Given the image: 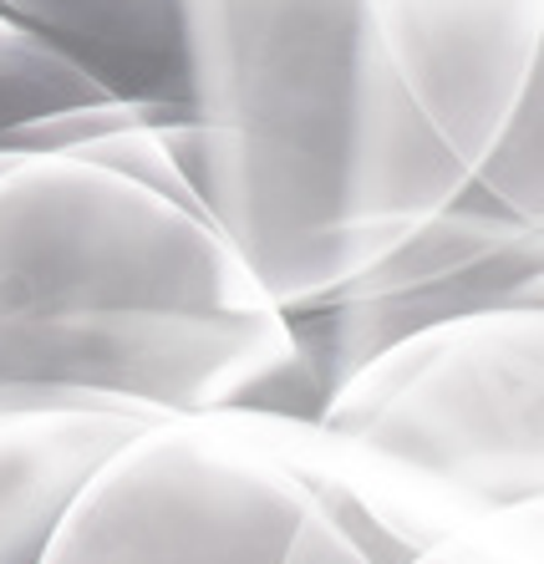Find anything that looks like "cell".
I'll use <instances>...</instances> for the list:
<instances>
[{
  "label": "cell",
  "mask_w": 544,
  "mask_h": 564,
  "mask_svg": "<svg viewBox=\"0 0 544 564\" xmlns=\"http://www.w3.org/2000/svg\"><path fill=\"white\" fill-rule=\"evenodd\" d=\"M163 143L280 311L357 275L468 184L407 107L367 0H173Z\"/></svg>",
  "instance_id": "obj_1"
},
{
  "label": "cell",
  "mask_w": 544,
  "mask_h": 564,
  "mask_svg": "<svg viewBox=\"0 0 544 564\" xmlns=\"http://www.w3.org/2000/svg\"><path fill=\"white\" fill-rule=\"evenodd\" d=\"M0 381L316 417L291 321L219 219L72 148H0Z\"/></svg>",
  "instance_id": "obj_2"
},
{
  "label": "cell",
  "mask_w": 544,
  "mask_h": 564,
  "mask_svg": "<svg viewBox=\"0 0 544 564\" xmlns=\"http://www.w3.org/2000/svg\"><path fill=\"white\" fill-rule=\"evenodd\" d=\"M270 437L265 412H173L77 494L41 564H407Z\"/></svg>",
  "instance_id": "obj_3"
},
{
  "label": "cell",
  "mask_w": 544,
  "mask_h": 564,
  "mask_svg": "<svg viewBox=\"0 0 544 564\" xmlns=\"http://www.w3.org/2000/svg\"><path fill=\"white\" fill-rule=\"evenodd\" d=\"M316 422L464 503L544 499V305L474 311L367 356L320 397Z\"/></svg>",
  "instance_id": "obj_4"
},
{
  "label": "cell",
  "mask_w": 544,
  "mask_h": 564,
  "mask_svg": "<svg viewBox=\"0 0 544 564\" xmlns=\"http://www.w3.org/2000/svg\"><path fill=\"white\" fill-rule=\"evenodd\" d=\"M514 305H544V224L514 214L468 178L407 239L326 295L291 305L285 321L306 356L320 408V397L346 371L412 330Z\"/></svg>",
  "instance_id": "obj_5"
},
{
  "label": "cell",
  "mask_w": 544,
  "mask_h": 564,
  "mask_svg": "<svg viewBox=\"0 0 544 564\" xmlns=\"http://www.w3.org/2000/svg\"><path fill=\"white\" fill-rule=\"evenodd\" d=\"M367 26L407 107L474 178L544 77V0H367Z\"/></svg>",
  "instance_id": "obj_6"
},
{
  "label": "cell",
  "mask_w": 544,
  "mask_h": 564,
  "mask_svg": "<svg viewBox=\"0 0 544 564\" xmlns=\"http://www.w3.org/2000/svg\"><path fill=\"white\" fill-rule=\"evenodd\" d=\"M163 417L143 397L0 381V564H41L97 468Z\"/></svg>",
  "instance_id": "obj_7"
},
{
  "label": "cell",
  "mask_w": 544,
  "mask_h": 564,
  "mask_svg": "<svg viewBox=\"0 0 544 564\" xmlns=\"http://www.w3.org/2000/svg\"><path fill=\"white\" fill-rule=\"evenodd\" d=\"M0 11L56 41L112 93L178 102L173 0H0Z\"/></svg>",
  "instance_id": "obj_8"
},
{
  "label": "cell",
  "mask_w": 544,
  "mask_h": 564,
  "mask_svg": "<svg viewBox=\"0 0 544 564\" xmlns=\"http://www.w3.org/2000/svg\"><path fill=\"white\" fill-rule=\"evenodd\" d=\"M102 93L112 87H102L87 66L72 62L56 41L0 11V143L11 138V128L41 118V112L93 102Z\"/></svg>",
  "instance_id": "obj_9"
},
{
  "label": "cell",
  "mask_w": 544,
  "mask_h": 564,
  "mask_svg": "<svg viewBox=\"0 0 544 564\" xmlns=\"http://www.w3.org/2000/svg\"><path fill=\"white\" fill-rule=\"evenodd\" d=\"M544 77H534L509 112L504 132L493 138V148L478 158L474 184L489 188L499 204L514 214L544 224Z\"/></svg>",
  "instance_id": "obj_10"
},
{
  "label": "cell",
  "mask_w": 544,
  "mask_h": 564,
  "mask_svg": "<svg viewBox=\"0 0 544 564\" xmlns=\"http://www.w3.org/2000/svg\"><path fill=\"white\" fill-rule=\"evenodd\" d=\"M407 564H544V524L540 503L478 513L464 529L443 534Z\"/></svg>",
  "instance_id": "obj_11"
}]
</instances>
